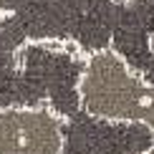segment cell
<instances>
[{
    "label": "cell",
    "mask_w": 154,
    "mask_h": 154,
    "mask_svg": "<svg viewBox=\"0 0 154 154\" xmlns=\"http://www.w3.org/2000/svg\"><path fill=\"white\" fill-rule=\"evenodd\" d=\"M146 154H154V149H152V152H146Z\"/></svg>",
    "instance_id": "obj_5"
},
{
    "label": "cell",
    "mask_w": 154,
    "mask_h": 154,
    "mask_svg": "<svg viewBox=\"0 0 154 154\" xmlns=\"http://www.w3.org/2000/svg\"><path fill=\"white\" fill-rule=\"evenodd\" d=\"M63 154H146L154 129L144 121H114L81 109L63 124Z\"/></svg>",
    "instance_id": "obj_3"
},
{
    "label": "cell",
    "mask_w": 154,
    "mask_h": 154,
    "mask_svg": "<svg viewBox=\"0 0 154 154\" xmlns=\"http://www.w3.org/2000/svg\"><path fill=\"white\" fill-rule=\"evenodd\" d=\"M86 111L114 121H144L154 129V83L126 63L114 48L88 53L81 81Z\"/></svg>",
    "instance_id": "obj_2"
},
{
    "label": "cell",
    "mask_w": 154,
    "mask_h": 154,
    "mask_svg": "<svg viewBox=\"0 0 154 154\" xmlns=\"http://www.w3.org/2000/svg\"><path fill=\"white\" fill-rule=\"evenodd\" d=\"M63 124L48 104L0 109V154H63Z\"/></svg>",
    "instance_id": "obj_4"
},
{
    "label": "cell",
    "mask_w": 154,
    "mask_h": 154,
    "mask_svg": "<svg viewBox=\"0 0 154 154\" xmlns=\"http://www.w3.org/2000/svg\"><path fill=\"white\" fill-rule=\"evenodd\" d=\"M0 41L20 51L30 41L73 43L83 53L114 48L154 83L152 0H0Z\"/></svg>",
    "instance_id": "obj_1"
}]
</instances>
